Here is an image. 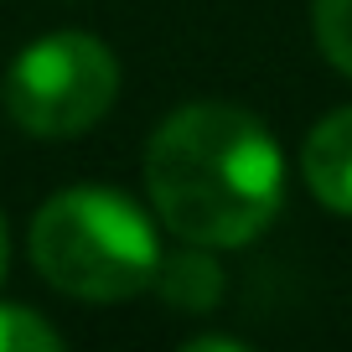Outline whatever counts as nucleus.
<instances>
[{
    "instance_id": "1",
    "label": "nucleus",
    "mask_w": 352,
    "mask_h": 352,
    "mask_svg": "<svg viewBox=\"0 0 352 352\" xmlns=\"http://www.w3.org/2000/svg\"><path fill=\"white\" fill-rule=\"evenodd\" d=\"M151 208L182 243L239 249L285 202V155L270 124L239 104H187L145 145Z\"/></svg>"
},
{
    "instance_id": "2",
    "label": "nucleus",
    "mask_w": 352,
    "mask_h": 352,
    "mask_svg": "<svg viewBox=\"0 0 352 352\" xmlns=\"http://www.w3.org/2000/svg\"><path fill=\"white\" fill-rule=\"evenodd\" d=\"M32 264L73 300H130L155 285V223L114 187H67L47 197L26 233Z\"/></svg>"
},
{
    "instance_id": "3",
    "label": "nucleus",
    "mask_w": 352,
    "mask_h": 352,
    "mask_svg": "<svg viewBox=\"0 0 352 352\" xmlns=\"http://www.w3.org/2000/svg\"><path fill=\"white\" fill-rule=\"evenodd\" d=\"M120 99V63L88 32H52L32 42L0 83V104L26 135L67 140L104 120Z\"/></svg>"
},
{
    "instance_id": "4",
    "label": "nucleus",
    "mask_w": 352,
    "mask_h": 352,
    "mask_svg": "<svg viewBox=\"0 0 352 352\" xmlns=\"http://www.w3.org/2000/svg\"><path fill=\"white\" fill-rule=\"evenodd\" d=\"M300 176H306L311 197L331 212L352 218V109H337L306 135L300 151Z\"/></svg>"
},
{
    "instance_id": "5",
    "label": "nucleus",
    "mask_w": 352,
    "mask_h": 352,
    "mask_svg": "<svg viewBox=\"0 0 352 352\" xmlns=\"http://www.w3.org/2000/svg\"><path fill=\"white\" fill-rule=\"evenodd\" d=\"M151 290H161L176 311H208L212 300L223 296V275H218V264L208 259L202 243H187V249L171 254V259L161 254V270H155Z\"/></svg>"
},
{
    "instance_id": "6",
    "label": "nucleus",
    "mask_w": 352,
    "mask_h": 352,
    "mask_svg": "<svg viewBox=\"0 0 352 352\" xmlns=\"http://www.w3.org/2000/svg\"><path fill=\"white\" fill-rule=\"evenodd\" d=\"M63 347V331L47 316H36L32 306L0 300V352H52Z\"/></svg>"
},
{
    "instance_id": "7",
    "label": "nucleus",
    "mask_w": 352,
    "mask_h": 352,
    "mask_svg": "<svg viewBox=\"0 0 352 352\" xmlns=\"http://www.w3.org/2000/svg\"><path fill=\"white\" fill-rule=\"evenodd\" d=\"M311 26H316V42L327 52V63L352 78V0H316Z\"/></svg>"
},
{
    "instance_id": "8",
    "label": "nucleus",
    "mask_w": 352,
    "mask_h": 352,
    "mask_svg": "<svg viewBox=\"0 0 352 352\" xmlns=\"http://www.w3.org/2000/svg\"><path fill=\"white\" fill-rule=\"evenodd\" d=\"M187 352H243V342L239 337H187Z\"/></svg>"
},
{
    "instance_id": "9",
    "label": "nucleus",
    "mask_w": 352,
    "mask_h": 352,
    "mask_svg": "<svg viewBox=\"0 0 352 352\" xmlns=\"http://www.w3.org/2000/svg\"><path fill=\"white\" fill-rule=\"evenodd\" d=\"M6 254H11V243H6V218H0V275H6Z\"/></svg>"
}]
</instances>
